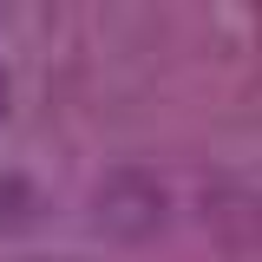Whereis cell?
I'll use <instances>...</instances> for the list:
<instances>
[{
	"mask_svg": "<svg viewBox=\"0 0 262 262\" xmlns=\"http://www.w3.org/2000/svg\"><path fill=\"white\" fill-rule=\"evenodd\" d=\"M164 210H170V196L151 170H112V177H98L92 190V223L105 236H118V243H144V236H158Z\"/></svg>",
	"mask_w": 262,
	"mask_h": 262,
	"instance_id": "cell-1",
	"label": "cell"
},
{
	"mask_svg": "<svg viewBox=\"0 0 262 262\" xmlns=\"http://www.w3.org/2000/svg\"><path fill=\"white\" fill-rule=\"evenodd\" d=\"M0 112H7V72H0Z\"/></svg>",
	"mask_w": 262,
	"mask_h": 262,
	"instance_id": "cell-2",
	"label": "cell"
}]
</instances>
